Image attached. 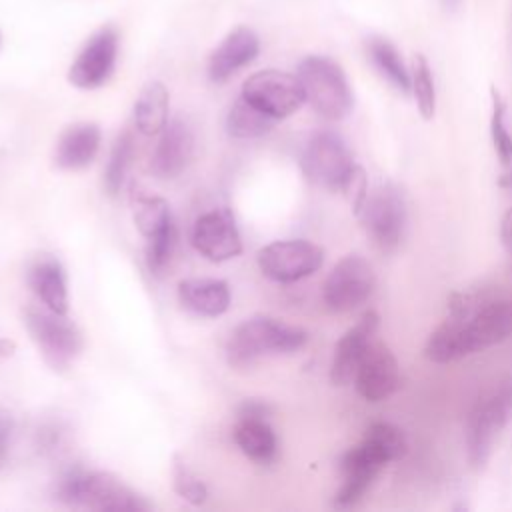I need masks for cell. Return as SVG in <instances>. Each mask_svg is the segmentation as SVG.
<instances>
[{"mask_svg": "<svg viewBox=\"0 0 512 512\" xmlns=\"http://www.w3.org/2000/svg\"><path fill=\"white\" fill-rule=\"evenodd\" d=\"M270 406L262 400H244L238 406V418H268L270 416Z\"/></svg>", "mask_w": 512, "mask_h": 512, "instance_id": "cell-33", "label": "cell"}, {"mask_svg": "<svg viewBox=\"0 0 512 512\" xmlns=\"http://www.w3.org/2000/svg\"><path fill=\"white\" fill-rule=\"evenodd\" d=\"M56 498L72 508L100 512H146L152 504L110 472L68 470L56 480Z\"/></svg>", "mask_w": 512, "mask_h": 512, "instance_id": "cell-3", "label": "cell"}, {"mask_svg": "<svg viewBox=\"0 0 512 512\" xmlns=\"http://www.w3.org/2000/svg\"><path fill=\"white\" fill-rule=\"evenodd\" d=\"M510 422L512 380H506L482 396L470 410L466 422V454L472 466L482 468L490 460L494 444Z\"/></svg>", "mask_w": 512, "mask_h": 512, "instance_id": "cell-6", "label": "cell"}, {"mask_svg": "<svg viewBox=\"0 0 512 512\" xmlns=\"http://www.w3.org/2000/svg\"><path fill=\"white\" fill-rule=\"evenodd\" d=\"M24 324L50 368L66 370L72 366L82 350V334L76 324L66 318V314L32 304L24 312Z\"/></svg>", "mask_w": 512, "mask_h": 512, "instance_id": "cell-7", "label": "cell"}, {"mask_svg": "<svg viewBox=\"0 0 512 512\" xmlns=\"http://www.w3.org/2000/svg\"><path fill=\"white\" fill-rule=\"evenodd\" d=\"M194 154V134L186 120L172 118L160 132L154 146L150 170L156 178L170 180L184 172Z\"/></svg>", "mask_w": 512, "mask_h": 512, "instance_id": "cell-17", "label": "cell"}, {"mask_svg": "<svg viewBox=\"0 0 512 512\" xmlns=\"http://www.w3.org/2000/svg\"><path fill=\"white\" fill-rule=\"evenodd\" d=\"M512 336V298L488 302L476 310L460 308L426 340L424 356L448 364L482 352Z\"/></svg>", "mask_w": 512, "mask_h": 512, "instance_id": "cell-1", "label": "cell"}, {"mask_svg": "<svg viewBox=\"0 0 512 512\" xmlns=\"http://www.w3.org/2000/svg\"><path fill=\"white\" fill-rule=\"evenodd\" d=\"M376 288L372 264L360 254L340 258L324 280L322 300L330 312L344 314L362 306Z\"/></svg>", "mask_w": 512, "mask_h": 512, "instance_id": "cell-9", "label": "cell"}, {"mask_svg": "<svg viewBox=\"0 0 512 512\" xmlns=\"http://www.w3.org/2000/svg\"><path fill=\"white\" fill-rule=\"evenodd\" d=\"M16 352V342L10 338H0V360L12 358Z\"/></svg>", "mask_w": 512, "mask_h": 512, "instance_id": "cell-35", "label": "cell"}, {"mask_svg": "<svg viewBox=\"0 0 512 512\" xmlns=\"http://www.w3.org/2000/svg\"><path fill=\"white\" fill-rule=\"evenodd\" d=\"M100 128L92 122H78L68 126L56 144L54 162L62 170H82L98 154L100 148Z\"/></svg>", "mask_w": 512, "mask_h": 512, "instance_id": "cell-19", "label": "cell"}, {"mask_svg": "<svg viewBox=\"0 0 512 512\" xmlns=\"http://www.w3.org/2000/svg\"><path fill=\"white\" fill-rule=\"evenodd\" d=\"M358 216L382 250H392L400 244L406 228V202L396 186L380 184L368 192Z\"/></svg>", "mask_w": 512, "mask_h": 512, "instance_id": "cell-11", "label": "cell"}, {"mask_svg": "<svg viewBox=\"0 0 512 512\" xmlns=\"http://www.w3.org/2000/svg\"><path fill=\"white\" fill-rule=\"evenodd\" d=\"M172 486L174 492L192 506H202L208 498L206 484L186 466L178 454L172 458Z\"/></svg>", "mask_w": 512, "mask_h": 512, "instance_id": "cell-29", "label": "cell"}, {"mask_svg": "<svg viewBox=\"0 0 512 512\" xmlns=\"http://www.w3.org/2000/svg\"><path fill=\"white\" fill-rule=\"evenodd\" d=\"M368 56L376 70L400 92H410V68L404 64L396 46L386 38H370L366 42Z\"/></svg>", "mask_w": 512, "mask_h": 512, "instance_id": "cell-26", "label": "cell"}, {"mask_svg": "<svg viewBox=\"0 0 512 512\" xmlns=\"http://www.w3.org/2000/svg\"><path fill=\"white\" fill-rule=\"evenodd\" d=\"M14 436V416L10 410L0 406V470L8 462V452Z\"/></svg>", "mask_w": 512, "mask_h": 512, "instance_id": "cell-32", "label": "cell"}, {"mask_svg": "<svg viewBox=\"0 0 512 512\" xmlns=\"http://www.w3.org/2000/svg\"><path fill=\"white\" fill-rule=\"evenodd\" d=\"M300 166L312 184L326 190H344L358 168L344 138L332 130H320L308 138Z\"/></svg>", "mask_w": 512, "mask_h": 512, "instance_id": "cell-8", "label": "cell"}, {"mask_svg": "<svg viewBox=\"0 0 512 512\" xmlns=\"http://www.w3.org/2000/svg\"><path fill=\"white\" fill-rule=\"evenodd\" d=\"M234 440L254 462L268 464L276 458L278 440L266 418H238L234 426Z\"/></svg>", "mask_w": 512, "mask_h": 512, "instance_id": "cell-23", "label": "cell"}, {"mask_svg": "<svg viewBox=\"0 0 512 512\" xmlns=\"http://www.w3.org/2000/svg\"><path fill=\"white\" fill-rule=\"evenodd\" d=\"M130 206H132L134 224L146 240L164 232L166 228H170L174 224L172 214H170V206L160 196H154V194L140 192V190L132 188Z\"/></svg>", "mask_w": 512, "mask_h": 512, "instance_id": "cell-24", "label": "cell"}, {"mask_svg": "<svg viewBox=\"0 0 512 512\" xmlns=\"http://www.w3.org/2000/svg\"><path fill=\"white\" fill-rule=\"evenodd\" d=\"M276 122L278 120L240 96L226 116V132L238 140H252L268 134Z\"/></svg>", "mask_w": 512, "mask_h": 512, "instance_id": "cell-25", "label": "cell"}, {"mask_svg": "<svg viewBox=\"0 0 512 512\" xmlns=\"http://www.w3.org/2000/svg\"><path fill=\"white\" fill-rule=\"evenodd\" d=\"M132 154H134V140H132V134L126 130L112 144L106 170H104V188L110 196H116L120 192L132 162Z\"/></svg>", "mask_w": 512, "mask_h": 512, "instance_id": "cell-28", "label": "cell"}, {"mask_svg": "<svg viewBox=\"0 0 512 512\" xmlns=\"http://www.w3.org/2000/svg\"><path fill=\"white\" fill-rule=\"evenodd\" d=\"M118 56V32L112 26L100 28L74 58L68 80L76 88L94 90L102 86L114 72Z\"/></svg>", "mask_w": 512, "mask_h": 512, "instance_id": "cell-13", "label": "cell"}, {"mask_svg": "<svg viewBox=\"0 0 512 512\" xmlns=\"http://www.w3.org/2000/svg\"><path fill=\"white\" fill-rule=\"evenodd\" d=\"M380 318L376 312H366L352 328H348L336 342L332 364H330V382L334 386H346L354 382L356 370L376 338Z\"/></svg>", "mask_w": 512, "mask_h": 512, "instance_id": "cell-16", "label": "cell"}, {"mask_svg": "<svg viewBox=\"0 0 512 512\" xmlns=\"http://www.w3.org/2000/svg\"><path fill=\"white\" fill-rule=\"evenodd\" d=\"M308 340L306 330L270 316H252L240 322L226 342V360L232 368H248L262 356L292 354Z\"/></svg>", "mask_w": 512, "mask_h": 512, "instance_id": "cell-4", "label": "cell"}, {"mask_svg": "<svg viewBox=\"0 0 512 512\" xmlns=\"http://www.w3.org/2000/svg\"><path fill=\"white\" fill-rule=\"evenodd\" d=\"M500 240L504 248L512 254V208H508L500 220Z\"/></svg>", "mask_w": 512, "mask_h": 512, "instance_id": "cell-34", "label": "cell"}, {"mask_svg": "<svg viewBox=\"0 0 512 512\" xmlns=\"http://www.w3.org/2000/svg\"><path fill=\"white\" fill-rule=\"evenodd\" d=\"M408 450L404 432L390 422H374L364 438L340 460L342 484L336 492L338 506L356 504L372 486L386 464L402 458Z\"/></svg>", "mask_w": 512, "mask_h": 512, "instance_id": "cell-2", "label": "cell"}, {"mask_svg": "<svg viewBox=\"0 0 512 512\" xmlns=\"http://www.w3.org/2000/svg\"><path fill=\"white\" fill-rule=\"evenodd\" d=\"M490 136L494 150L502 164L512 160V134L506 124V102L496 88H492V114H490Z\"/></svg>", "mask_w": 512, "mask_h": 512, "instance_id": "cell-31", "label": "cell"}, {"mask_svg": "<svg viewBox=\"0 0 512 512\" xmlns=\"http://www.w3.org/2000/svg\"><path fill=\"white\" fill-rule=\"evenodd\" d=\"M356 392L368 402H382L390 398L400 386V366L394 352L382 342L372 340L368 346L356 376Z\"/></svg>", "mask_w": 512, "mask_h": 512, "instance_id": "cell-15", "label": "cell"}, {"mask_svg": "<svg viewBox=\"0 0 512 512\" xmlns=\"http://www.w3.org/2000/svg\"><path fill=\"white\" fill-rule=\"evenodd\" d=\"M304 100L326 120H342L352 112L354 94L344 70L326 56H306L296 72Z\"/></svg>", "mask_w": 512, "mask_h": 512, "instance_id": "cell-5", "label": "cell"}, {"mask_svg": "<svg viewBox=\"0 0 512 512\" xmlns=\"http://www.w3.org/2000/svg\"><path fill=\"white\" fill-rule=\"evenodd\" d=\"M176 240H178V234H176V226L172 224L170 228H166L164 232L152 236L146 240V266L150 270V274L154 276H162L168 266H170V260L174 256V250H176Z\"/></svg>", "mask_w": 512, "mask_h": 512, "instance_id": "cell-30", "label": "cell"}, {"mask_svg": "<svg viewBox=\"0 0 512 512\" xmlns=\"http://www.w3.org/2000/svg\"><path fill=\"white\" fill-rule=\"evenodd\" d=\"M260 272L280 284L298 282L320 270L324 250L310 240H276L258 250Z\"/></svg>", "mask_w": 512, "mask_h": 512, "instance_id": "cell-10", "label": "cell"}, {"mask_svg": "<svg viewBox=\"0 0 512 512\" xmlns=\"http://www.w3.org/2000/svg\"><path fill=\"white\" fill-rule=\"evenodd\" d=\"M192 246L210 262H224L242 252L236 220L228 208H214L200 214L192 228Z\"/></svg>", "mask_w": 512, "mask_h": 512, "instance_id": "cell-14", "label": "cell"}, {"mask_svg": "<svg viewBox=\"0 0 512 512\" xmlns=\"http://www.w3.org/2000/svg\"><path fill=\"white\" fill-rule=\"evenodd\" d=\"M260 52V40L246 26L234 28L210 54L208 76L212 82H226L240 68L248 66Z\"/></svg>", "mask_w": 512, "mask_h": 512, "instance_id": "cell-18", "label": "cell"}, {"mask_svg": "<svg viewBox=\"0 0 512 512\" xmlns=\"http://www.w3.org/2000/svg\"><path fill=\"white\" fill-rule=\"evenodd\" d=\"M240 96L274 120L292 116L306 102L298 76L274 68L248 76L242 84Z\"/></svg>", "mask_w": 512, "mask_h": 512, "instance_id": "cell-12", "label": "cell"}, {"mask_svg": "<svg viewBox=\"0 0 512 512\" xmlns=\"http://www.w3.org/2000/svg\"><path fill=\"white\" fill-rule=\"evenodd\" d=\"M178 300L198 316L216 318L230 308V288L218 278H188L178 284Z\"/></svg>", "mask_w": 512, "mask_h": 512, "instance_id": "cell-20", "label": "cell"}, {"mask_svg": "<svg viewBox=\"0 0 512 512\" xmlns=\"http://www.w3.org/2000/svg\"><path fill=\"white\" fill-rule=\"evenodd\" d=\"M410 92L424 120H430L436 112V84L432 68L422 54H414L410 64Z\"/></svg>", "mask_w": 512, "mask_h": 512, "instance_id": "cell-27", "label": "cell"}, {"mask_svg": "<svg viewBox=\"0 0 512 512\" xmlns=\"http://www.w3.org/2000/svg\"><path fill=\"white\" fill-rule=\"evenodd\" d=\"M170 96L162 82H148L134 102V124L144 136H158L168 124Z\"/></svg>", "mask_w": 512, "mask_h": 512, "instance_id": "cell-22", "label": "cell"}, {"mask_svg": "<svg viewBox=\"0 0 512 512\" xmlns=\"http://www.w3.org/2000/svg\"><path fill=\"white\" fill-rule=\"evenodd\" d=\"M28 284L36 298L52 312H68V288L60 262L52 256H40L28 268Z\"/></svg>", "mask_w": 512, "mask_h": 512, "instance_id": "cell-21", "label": "cell"}]
</instances>
